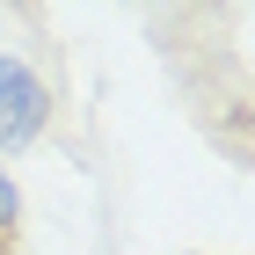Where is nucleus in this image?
I'll list each match as a JSON object with an SVG mask.
<instances>
[{
    "mask_svg": "<svg viewBox=\"0 0 255 255\" xmlns=\"http://www.w3.org/2000/svg\"><path fill=\"white\" fill-rule=\"evenodd\" d=\"M51 131V88L29 59L0 51V153H22Z\"/></svg>",
    "mask_w": 255,
    "mask_h": 255,
    "instance_id": "obj_1",
    "label": "nucleus"
},
{
    "mask_svg": "<svg viewBox=\"0 0 255 255\" xmlns=\"http://www.w3.org/2000/svg\"><path fill=\"white\" fill-rule=\"evenodd\" d=\"M22 241V197H15V175L0 168V255H15Z\"/></svg>",
    "mask_w": 255,
    "mask_h": 255,
    "instance_id": "obj_2",
    "label": "nucleus"
}]
</instances>
